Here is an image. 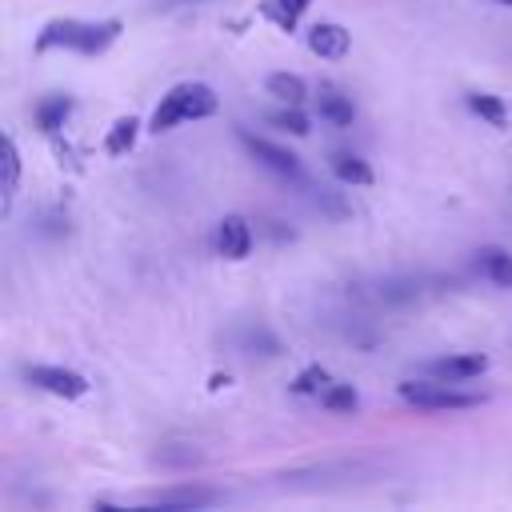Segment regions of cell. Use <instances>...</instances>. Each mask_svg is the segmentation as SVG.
I'll return each mask as SVG.
<instances>
[{
	"instance_id": "obj_1",
	"label": "cell",
	"mask_w": 512,
	"mask_h": 512,
	"mask_svg": "<svg viewBox=\"0 0 512 512\" xmlns=\"http://www.w3.org/2000/svg\"><path fill=\"white\" fill-rule=\"evenodd\" d=\"M124 24L116 16L108 20H48L36 36V52H52V48H68L80 56H100L120 40Z\"/></svg>"
},
{
	"instance_id": "obj_2",
	"label": "cell",
	"mask_w": 512,
	"mask_h": 512,
	"mask_svg": "<svg viewBox=\"0 0 512 512\" xmlns=\"http://www.w3.org/2000/svg\"><path fill=\"white\" fill-rule=\"evenodd\" d=\"M220 112V96L200 84V80H184L176 88H168V96H160L148 128L160 136V132H172L176 124H188V120H204V116H216Z\"/></svg>"
},
{
	"instance_id": "obj_3",
	"label": "cell",
	"mask_w": 512,
	"mask_h": 512,
	"mask_svg": "<svg viewBox=\"0 0 512 512\" xmlns=\"http://www.w3.org/2000/svg\"><path fill=\"white\" fill-rule=\"evenodd\" d=\"M396 396L420 412H468L488 400L484 392H464L460 384L448 380H404L396 384Z\"/></svg>"
},
{
	"instance_id": "obj_4",
	"label": "cell",
	"mask_w": 512,
	"mask_h": 512,
	"mask_svg": "<svg viewBox=\"0 0 512 512\" xmlns=\"http://www.w3.org/2000/svg\"><path fill=\"white\" fill-rule=\"evenodd\" d=\"M376 468L364 464V460H340V464H316V468H292L284 472L280 480L288 488H328V484H356V480H368Z\"/></svg>"
},
{
	"instance_id": "obj_5",
	"label": "cell",
	"mask_w": 512,
	"mask_h": 512,
	"mask_svg": "<svg viewBox=\"0 0 512 512\" xmlns=\"http://www.w3.org/2000/svg\"><path fill=\"white\" fill-rule=\"evenodd\" d=\"M24 380H28L32 388H40V392L60 396V400H80V396L88 392V380H84L80 372L56 368V364H28V368H24Z\"/></svg>"
},
{
	"instance_id": "obj_6",
	"label": "cell",
	"mask_w": 512,
	"mask_h": 512,
	"mask_svg": "<svg viewBox=\"0 0 512 512\" xmlns=\"http://www.w3.org/2000/svg\"><path fill=\"white\" fill-rule=\"evenodd\" d=\"M236 140L248 148V156L256 160V164H264L268 172H276V176H300V156L296 152H288V148H280V144H272V140H264V136H252L248 128H236Z\"/></svg>"
},
{
	"instance_id": "obj_7",
	"label": "cell",
	"mask_w": 512,
	"mask_h": 512,
	"mask_svg": "<svg viewBox=\"0 0 512 512\" xmlns=\"http://www.w3.org/2000/svg\"><path fill=\"white\" fill-rule=\"evenodd\" d=\"M424 372L432 380H448V384H468L476 376L488 372V356L480 352H456V356H440V360H428Z\"/></svg>"
},
{
	"instance_id": "obj_8",
	"label": "cell",
	"mask_w": 512,
	"mask_h": 512,
	"mask_svg": "<svg viewBox=\"0 0 512 512\" xmlns=\"http://www.w3.org/2000/svg\"><path fill=\"white\" fill-rule=\"evenodd\" d=\"M220 500L224 496L216 488H204V484H172V488H156L144 496L148 508H208Z\"/></svg>"
},
{
	"instance_id": "obj_9",
	"label": "cell",
	"mask_w": 512,
	"mask_h": 512,
	"mask_svg": "<svg viewBox=\"0 0 512 512\" xmlns=\"http://www.w3.org/2000/svg\"><path fill=\"white\" fill-rule=\"evenodd\" d=\"M308 48L320 56V60H344L348 48H352V36L344 24H332V20H320L308 28Z\"/></svg>"
},
{
	"instance_id": "obj_10",
	"label": "cell",
	"mask_w": 512,
	"mask_h": 512,
	"mask_svg": "<svg viewBox=\"0 0 512 512\" xmlns=\"http://www.w3.org/2000/svg\"><path fill=\"white\" fill-rule=\"evenodd\" d=\"M216 248L224 260H244L252 252V224L244 216H224L216 228Z\"/></svg>"
},
{
	"instance_id": "obj_11",
	"label": "cell",
	"mask_w": 512,
	"mask_h": 512,
	"mask_svg": "<svg viewBox=\"0 0 512 512\" xmlns=\"http://www.w3.org/2000/svg\"><path fill=\"white\" fill-rule=\"evenodd\" d=\"M204 460V452L196 448V444H188V440H164L156 452H152V464L160 468V472H188V468H196Z\"/></svg>"
},
{
	"instance_id": "obj_12",
	"label": "cell",
	"mask_w": 512,
	"mask_h": 512,
	"mask_svg": "<svg viewBox=\"0 0 512 512\" xmlns=\"http://www.w3.org/2000/svg\"><path fill=\"white\" fill-rule=\"evenodd\" d=\"M316 112L320 120H328L332 128H348L356 120V108H352V96L336 92V88H320L316 92Z\"/></svg>"
},
{
	"instance_id": "obj_13",
	"label": "cell",
	"mask_w": 512,
	"mask_h": 512,
	"mask_svg": "<svg viewBox=\"0 0 512 512\" xmlns=\"http://www.w3.org/2000/svg\"><path fill=\"white\" fill-rule=\"evenodd\" d=\"M72 108H76V100L68 96V92H52V96H44L40 104H36V128L40 132H60L64 128V120L72 116Z\"/></svg>"
},
{
	"instance_id": "obj_14",
	"label": "cell",
	"mask_w": 512,
	"mask_h": 512,
	"mask_svg": "<svg viewBox=\"0 0 512 512\" xmlns=\"http://www.w3.org/2000/svg\"><path fill=\"white\" fill-rule=\"evenodd\" d=\"M476 268H480L492 284L512 288V252H504L500 244H484V248H476Z\"/></svg>"
},
{
	"instance_id": "obj_15",
	"label": "cell",
	"mask_w": 512,
	"mask_h": 512,
	"mask_svg": "<svg viewBox=\"0 0 512 512\" xmlns=\"http://www.w3.org/2000/svg\"><path fill=\"white\" fill-rule=\"evenodd\" d=\"M328 164H332V176H336L340 184H356V188L372 184V168H368V160L356 156V152H332Z\"/></svg>"
},
{
	"instance_id": "obj_16",
	"label": "cell",
	"mask_w": 512,
	"mask_h": 512,
	"mask_svg": "<svg viewBox=\"0 0 512 512\" xmlns=\"http://www.w3.org/2000/svg\"><path fill=\"white\" fill-rule=\"evenodd\" d=\"M264 88H268L276 100H284V104H304V100H308V84H304V76H296V72H272V76L264 80Z\"/></svg>"
},
{
	"instance_id": "obj_17",
	"label": "cell",
	"mask_w": 512,
	"mask_h": 512,
	"mask_svg": "<svg viewBox=\"0 0 512 512\" xmlns=\"http://www.w3.org/2000/svg\"><path fill=\"white\" fill-rule=\"evenodd\" d=\"M136 136H140V120H136V116L112 120V128H108V136H104V152H108V156H124V152L136 144Z\"/></svg>"
},
{
	"instance_id": "obj_18",
	"label": "cell",
	"mask_w": 512,
	"mask_h": 512,
	"mask_svg": "<svg viewBox=\"0 0 512 512\" xmlns=\"http://www.w3.org/2000/svg\"><path fill=\"white\" fill-rule=\"evenodd\" d=\"M464 100H468V108H472L480 120H488L492 128H504V124H508V108H504L500 96H492V92H468Z\"/></svg>"
},
{
	"instance_id": "obj_19",
	"label": "cell",
	"mask_w": 512,
	"mask_h": 512,
	"mask_svg": "<svg viewBox=\"0 0 512 512\" xmlns=\"http://www.w3.org/2000/svg\"><path fill=\"white\" fill-rule=\"evenodd\" d=\"M240 352H248V356H280L284 348H280V340L264 324H256V328L240 332Z\"/></svg>"
},
{
	"instance_id": "obj_20",
	"label": "cell",
	"mask_w": 512,
	"mask_h": 512,
	"mask_svg": "<svg viewBox=\"0 0 512 512\" xmlns=\"http://www.w3.org/2000/svg\"><path fill=\"white\" fill-rule=\"evenodd\" d=\"M320 404H324L328 412H356V408H360V392H356L352 384H344V380H332V384L324 388Z\"/></svg>"
},
{
	"instance_id": "obj_21",
	"label": "cell",
	"mask_w": 512,
	"mask_h": 512,
	"mask_svg": "<svg viewBox=\"0 0 512 512\" xmlns=\"http://www.w3.org/2000/svg\"><path fill=\"white\" fill-rule=\"evenodd\" d=\"M328 384H332V372H328V368H320V364H308V368L292 380V392H296V396H316V400H320Z\"/></svg>"
},
{
	"instance_id": "obj_22",
	"label": "cell",
	"mask_w": 512,
	"mask_h": 512,
	"mask_svg": "<svg viewBox=\"0 0 512 512\" xmlns=\"http://www.w3.org/2000/svg\"><path fill=\"white\" fill-rule=\"evenodd\" d=\"M16 184H20V152H16V140L4 136V212L12 208V196H16Z\"/></svg>"
},
{
	"instance_id": "obj_23",
	"label": "cell",
	"mask_w": 512,
	"mask_h": 512,
	"mask_svg": "<svg viewBox=\"0 0 512 512\" xmlns=\"http://www.w3.org/2000/svg\"><path fill=\"white\" fill-rule=\"evenodd\" d=\"M308 4H312V0H268V4H264V12H268L280 28H288V32H292V24L308 12Z\"/></svg>"
},
{
	"instance_id": "obj_24",
	"label": "cell",
	"mask_w": 512,
	"mask_h": 512,
	"mask_svg": "<svg viewBox=\"0 0 512 512\" xmlns=\"http://www.w3.org/2000/svg\"><path fill=\"white\" fill-rule=\"evenodd\" d=\"M276 128H284V132H292V136H308L312 128H308V116L300 112V104H288V108H280V112H272L268 116Z\"/></svg>"
},
{
	"instance_id": "obj_25",
	"label": "cell",
	"mask_w": 512,
	"mask_h": 512,
	"mask_svg": "<svg viewBox=\"0 0 512 512\" xmlns=\"http://www.w3.org/2000/svg\"><path fill=\"white\" fill-rule=\"evenodd\" d=\"M380 296H384V300H396V304H400V300H412V296H416V280H384V284H380Z\"/></svg>"
},
{
	"instance_id": "obj_26",
	"label": "cell",
	"mask_w": 512,
	"mask_h": 512,
	"mask_svg": "<svg viewBox=\"0 0 512 512\" xmlns=\"http://www.w3.org/2000/svg\"><path fill=\"white\" fill-rule=\"evenodd\" d=\"M496 4H512V0H496Z\"/></svg>"
}]
</instances>
